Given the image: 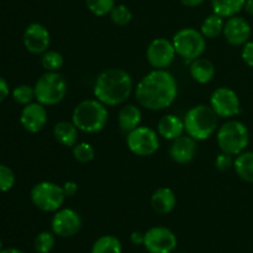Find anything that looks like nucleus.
<instances>
[{
    "instance_id": "14",
    "label": "nucleus",
    "mask_w": 253,
    "mask_h": 253,
    "mask_svg": "<svg viewBox=\"0 0 253 253\" xmlns=\"http://www.w3.org/2000/svg\"><path fill=\"white\" fill-rule=\"evenodd\" d=\"M51 35L48 30L39 22L30 24L24 32V44L32 54H42L48 49Z\"/></svg>"
},
{
    "instance_id": "10",
    "label": "nucleus",
    "mask_w": 253,
    "mask_h": 253,
    "mask_svg": "<svg viewBox=\"0 0 253 253\" xmlns=\"http://www.w3.org/2000/svg\"><path fill=\"white\" fill-rule=\"evenodd\" d=\"M210 106L219 118L231 119L239 115L241 104L236 91L227 86H220L210 96Z\"/></svg>"
},
{
    "instance_id": "40",
    "label": "nucleus",
    "mask_w": 253,
    "mask_h": 253,
    "mask_svg": "<svg viewBox=\"0 0 253 253\" xmlns=\"http://www.w3.org/2000/svg\"><path fill=\"white\" fill-rule=\"evenodd\" d=\"M245 10L247 11V14L250 15H253V0H246V2H245Z\"/></svg>"
},
{
    "instance_id": "2",
    "label": "nucleus",
    "mask_w": 253,
    "mask_h": 253,
    "mask_svg": "<svg viewBox=\"0 0 253 253\" xmlns=\"http://www.w3.org/2000/svg\"><path fill=\"white\" fill-rule=\"evenodd\" d=\"M130 74L123 68H108L101 72L94 83V96L106 106L124 104L132 93Z\"/></svg>"
},
{
    "instance_id": "38",
    "label": "nucleus",
    "mask_w": 253,
    "mask_h": 253,
    "mask_svg": "<svg viewBox=\"0 0 253 253\" xmlns=\"http://www.w3.org/2000/svg\"><path fill=\"white\" fill-rule=\"evenodd\" d=\"M131 242L133 245H143V241H145V234L140 231H133L130 236Z\"/></svg>"
},
{
    "instance_id": "26",
    "label": "nucleus",
    "mask_w": 253,
    "mask_h": 253,
    "mask_svg": "<svg viewBox=\"0 0 253 253\" xmlns=\"http://www.w3.org/2000/svg\"><path fill=\"white\" fill-rule=\"evenodd\" d=\"M123 246L118 237L105 235L94 242L91 247V253H121Z\"/></svg>"
},
{
    "instance_id": "19",
    "label": "nucleus",
    "mask_w": 253,
    "mask_h": 253,
    "mask_svg": "<svg viewBox=\"0 0 253 253\" xmlns=\"http://www.w3.org/2000/svg\"><path fill=\"white\" fill-rule=\"evenodd\" d=\"M158 135L166 140H175L180 137L185 131L184 121L175 115H166L158 121Z\"/></svg>"
},
{
    "instance_id": "41",
    "label": "nucleus",
    "mask_w": 253,
    "mask_h": 253,
    "mask_svg": "<svg viewBox=\"0 0 253 253\" xmlns=\"http://www.w3.org/2000/svg\"><path fill=\"white\" fill-rule=\"evenodd\" d=\"M0 253H25L19 249H4Z\"/></svg>"
},
{
    "instance_id": "6",
    "label": "nucleus",
    "mask_w": 253,
    "mask_h": 253,
    "mask_svg": "<svg viewBox=\"0 0 253 253\" xmlns=\"http://www.w3.org/2000/svg\"><path fill=\"white\" fill-rule=\"evenodd\" d=\"M216 140L221 152L229 153L231 156H239L249 146V128L241 121H227L217 130Z\"/></svg>"
},
{
    "instance_id": "21",
    "label": "nucleus",
    "mask_w": 253,
    "mask_h": 253,
    "mask_svg": "<svg viewBox=\"0 0 253 253\" xmlns=\"http://www.w3.org/2000/svg\"><path fill=\"white\" fill-rule=\"evenodd\" d=\"M78 131L72 121H59L53 127V136L61 145L74 147L78 142Z\"/></svg>"
},
{
    "instance_id": "22",
    "label": "nucleus",
    "mask_w": 253,
    "mask_h": 253,
    "mask_svg": "<svg viewBox=\"0 0 253 253\" xmlns=\"http://www.w3.org/2000/svg\"><path fill=\"white\" fill-rule=\"evenodd\" d=\"M141 110L136 105L128 104L121 108L119 113V126L124 132L128 133L136 127L140 126L141 123Z\"/></svg>"
},
{
    "instance_id": "28",
    "label": "nucleus",
    "mask_w": 253,
    "mask_h": 253,
    "mask_svg": "<svg viewBox=\"0 0 253 253\" xmlns=\"http://www.w3.org/2000/svg\"><path fill=\"white\" fill-rule=\"evenodd\" d=\"M56 239L53 232L42 231L35 239V250L37 253H49L53 250Z\"/></svg>"
},
{
    "instance_id": "36",
    "label": "nucleus",
    "mask_w": 253,
    "mask_h": 253,
    "mask_svg": "<svg viewBox=\"0 0 253 253\" xmlns=\"http://www.w3.org/2000/svg\"><path fill=\"white\" fill-rule=\"evenodd\" d=\"M62 188H63V192L64 194H66V197H73V195H76L77 192H78V184H77L76 182H73V180L66 182Z\"/></svg>"
},
{
    "instance_id": "16",
    "label": "nucleus",
    "mask_w": 253,
    "mask_h": 253,
    "mask_svg": "<svg viewBox=\"0 0 253 253\" xmlns=\"http://www.w3.org/2000/svg\"><path fill=\"white\" fill-rule=\"evenodd\" d=\"M222 34L232 46H244L251 37V26L244 17L232 16L225 22Z\"/></svg>"
},
{
    "instance_id": "24",
    "label": "nucleus",
    "mask_w": 253,
    "mask_h": 253,
    "mask_svg": "<svg viewBox=\"0 0 253 253\" xmlns=\"http://www.w3.org/2000/svg\"><path fill=\"white\" fill-rule=\"evenodd\" d=\"M245 2L246 0H211V7L214 14L229 19L244 9Z\"/></svg>"
},
{
    "instance_id": "42",
    "label": "nucleus",
    "mask_w": 253,
    "mask_h": 253,
    "mask_svg": "<svg viewBox=\"0 0 253 253\" xmlns=\"http://www.w3.org/2000/svg\"><path fill=\"white\" fill-rule=\"evenodd\" d=\"M2 250H4L2 249V241H1V239H0V252H1Z\"/></svg>"
},
{
    "instance_id": "29",
    "label": "nucleus",
    "mask_w": 253,
    "mask_h": 253,
    "mask_svg": "<svg viewBox=\"0 0 253 253\" xmlns=\"http://www.w3.org/2000/svg\"><path fill=\"white\" fill-rule=\"evenodd\" d=\"M85 5L96 16H105L114 9L115 0H85Z\"/></svg>"
},
{
    "instance_id": "20",
    "label": "nucleus",
    "mask_w": 253,
    "mask_h": 253,
    "mask_svg": "<svg viewBox=\"0 0 253 253\" xmlns=\"http://www.w3.org/2000/svg\"><path fill=\"white\" fill-rule=\"evenodd\" d=\"M192 78L200 84H207L215 77V66L207 58H197L192 61L189 67Z\"/></svg>"
},
{
    "instance_id": "11",
    "label": "nucleus",
    "mask_w": 253,
    "mask_h": 253,
    "mask_svg": "<svg viewBox=\"0 0 253 253\" xmlns=\"http://www.w3.org/2000/svg\"><path fill=\"white\" fill-rule=\"evenodd\" d=\"M177 242V236L169 229L157 226L146 232L143 246L150 253H172Z\"/></svg>"
},
{
    "instance_id": "27",
    "label": "nucleus",
    "mask_w": 253,
    "mask_h": 253,
    "mask_svg": "<svg viewBox=\"0 0 253 253\" xmlns=\"http://www.w3.org/2000/svg\"><path fill=\"white\" fill-rule=\"evenodd\" d=\"M63 56L57 51H46L41 54V64L47 72H57L63 67Z\"/></svg>"
},
{
    "instance_id": "5",
    "label": "nucleus",
    "mask_w": 253,
    "mask_h": 253,
    "mask_svg": "<svg viewBox=\"0 0 253 253\" xmlns=\"http://www.w3.org/2000/svg\"><path fill=\"white\" fill-rule=\"evenodd\" d=\"M35 99L44 106H53L61 103L68 90L66 78L58 72H47L37 79Z\"/></svg>"
},
{
    "instance_id": "31",
    "label": "nucleus",
    "mask_w": 253,
    "mask_h": 253,
    "mask_svg": "<svg viewBox=\"0 0 253 253\" xmlns=\"http://www.w3.org/2000/svg\"><path fill=\"white\" fill-rule=\"evenodd\" d=\"M73 156L78 162L89 163L95 157V150L88 142H79L73 147Z\"/></svg>"
},
{
    "instance_id": "34",
    "label": "nucleus",
    "mask_w": 253,
    "mask_h": 253,
    "mask_svg": "<svg viewBox=\"0 0 253 253\" xmlns=\"http://www.w3.org/2000/svg\"><path fill=\"white\" fill-rule=\"evenodd\" d=\"M215 167H216L219 170H221V172L229 170L230 168L234 167V160H232V156L225 152H221L220 155H217V157L215 158Z\"/></svg>"
},
{
    "instance_id": "39",
    "label": "nucleus",
    "mask_w": 253,
    "mask_h": 253,
    "mask_svg": "<svg viewBox=\"0 0 253 253\" xmlns=\"http://www.w3.org/2000/svg\"><path fill=\"white\" fill-rule=\"evenodd\" d=\"M183 5L185 6H189V7H195V6H199L200 4L204 2V0H180Z\"/></svg>"
},
{
    "instance_id": "15",
    "label": "nucleus",
    "mask_w": 253,
    "mask_h": 253,
    "mask_svg": "<svg viewBox=\"0 0 253 253\" xmlns=\"http://www.w3.org/2000/svg\"><path fill=\"white\" fill-rule=\"evenodd\" d=\"M47 120H48V116H47L46 108L39 101L25 105L20 115V123L22 127L32 133L41 131L46 126Z\"/></svg>"
},
{
    "instance_id": "30",
    "label": "nucleus",
    "mask_w": 253,
    "mask_h": 253,
    "mask_svg": "<svg viewBox=\"0 0 253 253\" xmlns=\"http://www.w3.org/2000/svg\"><path fill=\"white\" fill-rule=\"evenodd\" d=\"M110 19L118 26H126L132 20V12L126 5H115L110 12Z\"/></svg>"
},
{
    "instance_id": "8",
    "label": "nucleus",
    "mask_w": 253,
    "mask_h": 253,
    "mask_svg": "<svg viewBox=\"0 0 253 253\" xmlns=\"http://www.w3.org/2000/svg\"><path fill=\"white\" fill-rule=\"evenodd\" d=\"M31 202L44 212H56L63 205L66 194L63 188L52 182H40L31 189Z\"/></svg>"
},
{
    "instance_id": "7",
    "label": "nucleus",
    "mask_w": 253,
    "mask_h": 253,
    "mask_svg": "<svg viewBox=\"0 0 253 253\" xmlns=\"http://www.w3.org/2000/svg\"><path fill=\"white\" fill-rule=\"evenodd\" d=\"M172 42L175 53L185 61L190 62L202 57L207 48V41L202 32L190 27L179 30L173 36Z\"/></svg>"
},
{
    "instance_id": "13",
    "label": "nucleus",
    "mask_w": 253,
    "mask_h": 253,
    "mask_svg": "<svg viewBox=\"0 0 253 253\" xmlns=\"http://www.w3.org/2000/svg\"><path fill=\"white\" fill-rule=\"evenodd\" d=\"M52 232L59 237H72L82 227V217L73 209H59L54 212L51 221Z\"/></svg>"
},
{
    "instance_id": "23",
    "label": "nucleus",
    "mask_w": 253,
    "mask_h": 253,
    "mask_svg": "<svg viewBox=\"0 0 253 253\" xmlns=\"http://www.w3.org/2000/svg\"><path fill=\"white\" fill-rule=\"evenodd\" d=\"M234 168L236 174L242 180L253 183V152L244 151L234 161Z\"/></svg>"
},
{
    "instance_id": "3",
    "label": "nucleus",
    "mask_w": 253,
    "mask_h": 253,
    "mask_svg": "<svg viewBox=\"0 0 253 253\" xmlns=\"http://www.w3.org/2000/svg\"><path fill=\"white\" fill-rule=\"evenodd\" d=\"M109 113L106 105L98 99H88L74 108L72 114V123L79 131L85 133L100 132L106 126Z\"/></svg>"
},
{
    "instance_id": "1",
    "label": "nucleus",
    "mask_w": 253,
    "mask_h": 253,
    "mask_svg": "<svg viewBox=\"0 0 253 253\" xmlns=\"http://www.w3.org/2000/svg\"><path fill=\"white\" fill-rule=\"evenodd\" d=\"M177 94V81L167 69H153L138 82L135 90L137 103L153 111L172 105Z\"/></svg>"
},
{
    "instance_id": "17",
    "label": "nucleus",
    "mask_w": 253,
    "mask_h": 253,
    "mask_svg": "<svg viewBox=\"0 0 253 253\" xmlns=\"http://www.w3.org/2000/svg\"><path fill=\"white\" fill-rule=\"evenodd\" d=\"M197 153V141L190 136H180L173 140L169 147V156L174 162L187 165L192 162Z\"/></svg>"
},
{
    "instance_id": "18",
    "label": "nucleus",
    "mask_w": 253,
    "mask_h": 253,
    "mask_svg": "<svg viewBox=\"0 0 253 253\" xmlns=\"http://www.w3.org/2000/svg\"><path fill=\"white\" fill-rule=\"evenodd\" d=\"M151 205L157 214H169L177 205V197L169 188H160L151 197Z\"/></svg>"
},
{
    "instance_id": "32",
    "label": "nucleus",
    "mask_w": 253,
    "mask_h": 253,
    "mask_svg": "<svg viewBox=\"0 0 253 253\" xmlns=\"http://www.w3.org/2000/svg\"><path fill=\"white\" fill-rule=\"evenodd\" d=\"M12 98L20 105H27V104L32 103L35 98V89L32 86L27 85V84H21L17 85L16 88L12 90Z\"/></svg>"
},
{
    "instance_id": "35",
    "label": "nucleus",
    "mask_w": 253,
    "mask_h": 253,
    "mask_svg": "<svg viewBox=\"0 0 253 253\" xmlns=\"http://www.w3.org/2000/svg\"><path fill=\"white\" fill-rule=\"evenodd\" d=\"M241 57L249 67H253V42H246L242 47Z\"/></svg>"
},
{
    "instance_id": "12",
    "label": "nucleus",
    "mask_w": 253,
    "mask_h": 253,
    "mask_svg": "<svg viewBox=\"0 0 253 253\" xmlns=\"http://www.w3.org/2000/svg\"><path fill=\"white\" fill-rule=\"evenodd\" d=\"M175 49L172 41L167 39H155L147 47V61L153 69H167L173 63Z\"/></svg>"
},
{
    "instance_id": "4",
    "label": "nucleus",
    "mask_w": 253,
    "mask_h": 253,
    "mask_svg": "<svg viewBox=\"0 0 253 253\" xmlns=\"http://www.w3.org/2000/svg\"><path fill=\"white\" fill-rule=\"evenodd\" d=\"M219 116L215 114L211 106L200 105L193 106L184 116V128L188 136L195 141L208 140L217 130Z\"/></svg>"
},
{
    "instance_id": "37",
    "label": "nucleus",
    "mask_w": 253,
    "mask_h": 253,
    "mask_svg": "<svg viewBox=\"0 0 253 253\" xmlns=\"http://www.w3.org/2000/svg\"><path fill=\"white\" fill-rule=\"evenodd\" d=\"M9 94H10L9 84H7V82L5 81L4 78L0 77V103H2V101L9 96Z\"/></svg>"
},
{
    "instance_id": "9",
    "label": "nucleus",
    "mask_w": 253,
    "mask_h": 253,
    "mask_svg": "<svg viewBox=\"0 0 253 253\" xmlns=\"http://www.w3.org/2000/svg\"><path fill=\"white\" fill-rule=\"evenodd\" d=\"M127 147L133 155L140 157H148L157 152L160 148V138L157 132L147 126H138L127 133Z\"/></svg>"
},
{
    "instance_id": "25",
    "label": "nucleus",
    "mask_w": 253,
    "mask_h": 253,
    "mask_svg": "<svg viewBox=\"0 0 253 253\" xmlns=\"http://www.w3.org/2000/svg\"><path fill=\"white\" fill-rule=\"evenodd\" d=\"M224 17L216 14H211L203 21L200 32L205 39H215L224 32Z\"/></svg>"
},
{
    "instance_id": "33",
    "label": "nucleus",
    "mask_w": 253,
    "mask_h": 253,
    "mask_svg": "<svg viewBox=\"0 0 253 253\" xmlns=\"http://www.w3.org/2000/svg\"><path fill=\"white\" fill-rule=\"evenodd\" d=\"M15 184V174L7 166L0 165V192H7Z\"/></svg>"
}]
</instances>
